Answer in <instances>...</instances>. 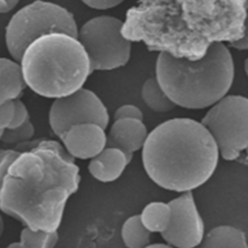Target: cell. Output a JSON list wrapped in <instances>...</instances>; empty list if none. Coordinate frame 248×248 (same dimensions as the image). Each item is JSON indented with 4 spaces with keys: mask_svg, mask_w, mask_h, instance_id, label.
I'll use <instances>...</instances> for the list:
<instances>
[{
    "mask_svg": "<svg viewBox=\"0 0 248 248\" xmlns=\"http://www.w3.org/2000/svg\"><path fill=\"white\" fill-rule=\"evenodd\" d=\"M229 47H232L237 50H247L248 49V9L246 13V17H245V22H244V33L243 36L234 42L227 44Z\"/></svg>",
    "mask_w": 248,
    "mask_h": 248,
    "instance_id": "cell-26",
    "label": "cell"
},
{
    "mask_svg": "<svg viewBox=\"0 0 248 248\" xmlns=\"http://www.w3.org/2000/svg\"><path fill=\"white\" fill-rule=\"evenodd\" d=\"M171 218L169 227L161 232L171 247L192 248L201 245L204 236V224L197 208L192 191L182 192L169 202Z\"/></svg>",
    "mask_w": 248,
    "mask_h": 248,
    "instance_id": "cell-10",
    "label": "cell"
},
{
    "mask_svg": "<svg viewBox=\"0 0 248 248\" xmlns=\"http://www.w3.org/2000/svg\"><path fill=\"white\" fill-rule=\"evenodd\" d=\"M21 151L15 148L1 149L0 151V180L5 176L10 166L18 158Z\"/></svg>",
    "mask_w": 248,
    "mask_h": 248,
    "instance_id": "cell-21",
    "label": "cell"
},
{
    "mask_svg": "<svg viewBox=\"0 0 248 248\" xmlns=\"http://www.w3.org/2000/svg\"><path fill=\"white\" fill-rule=\"evenodd\" d=\"M8 247L9 248H23V244H22V242L20 240H18L16 242L11 243L10 245H8Z\"/></svg>",
    "mask_w": 248,
    "mask_h": 248,
    "instance_id": "cell-29",
    "label": "cell"
},
{
    "mask_svg": "<svg viewBox=\"0 0 248 248\" xmlns=\"http://www.w3.org/2000/svg\"><path fill=\"white\" fill-rule=\"evenodd\" d=\"M35 129L30 118L16 128H5L0 130V140L8 144H17L27 141L34 136Z\"/></svg>",
    "mask_w": 248,
    "mask_h": 248,
    "instance_id": "cell-20",
    "label": "cell"
},
{
    "mask_svg": "<svg viewBox=\"0 0 248 248\" xmlns=\"http://www.w3.org/2000/svg\"><path fill=\"white\" fill-rule=\"evenodd\" d=\"M123 24L118 17L102 15L78 29V39L88 55L91 72L113 70L128 63L132 41L124 36Z\"/></svg>",
    "mask_w": 248,
    "mask_h": 248,
    "instance_id": "cell-8",
    "label": "cell"
},
{
    "mask_svg": "<svg viewBox=\"0 0 248 248\" xmlns=\"http://www.w3.org/2000/svg\"><path fill=\"white\" fill-rule=\"evenodd\" d=\"M28 118H30L28 110L19 98L15 99V115L11 125L8 128H16L23 124Z\"/></svg>",
    "mask_w": 248,
    "mask_h": 248,
    "instance_id": "cell-24",
    "label": "cell"
},
{
    "mask_svg": "<svg viewBox=\"0 0 248 248\" xmlns=\"http://www.w3.org/2000/svg\"><path fill=\"white\" fill-rule=\"evenodd\" d=\"M122 118H135V119H143L142 111L134 105H123L119 107L113 114V119H122Z\"/></svg>",
    "mask_w": 248,
    "mask_h": 248,
    "instance_id": "cell-23",
    "label": "cell"
},
{
    "mask_svg": "<svg viewBox=\"0 0 248 248\" xmlns=\"http://www.w3.org/2000/svg\"><path fill=\"white\" fill-rule=\"evenodd\" d=\"M244 72H245V74H246V76L248 78V57L244 61Z\"/></svg>",
    "mask_w": 248,
    "mask_h": 248,
    "instance_id": "cell-30",
    "label": "cell"
},
{
    "mask_svg": "<svg viewBox=\"0 0 248 248\" xmlns=\"http://www.w3.org/2000/svg\"><path fill=\"white\" fill-rule=\"evenodd\" d=\"M213 137L220 156L248 164V98L226 95L209 108L201 121Z\"/></svg>",
    "mask_w": 248,
    "mask_h": 248,
    "instance_id": "cell-7",
    "label": "cell"
},
{
    "mask_svg": "<svg viewBox=\"0 0 248 248\" xmlns=\"http://www.w3.org/2000/svg\"><path fill=\"white\" fill-rule=\"evenodd\" d=\"M218 146L197 120L178 117L166 120L148 133L142 147V164L149 178L161 188L192 191L214 173Z\"/></svg>",
    "mask_w": 248,
    "mask_h": 248,
    "instance_id": "cell-3",
    "label": "cell"
},
{
    "mask_svg": "<svg viewBox=\"0 0 248 248\" xmlns=\"http://www.w3.org/2000/svg\"><path fill=\"white\" fill-rule=\"evenodd\" d=\"M108 121L107 108L101 99L83 86L69 95L56 98L48 112L49 126L58 138L76 124L91 122L107 129Z\"/></svg>",
    "mask_w": 248,
    "mask_h": 248,
    "instance_id": "cell-9",
    "label": "cell"
},
{
    "mask_svg": "<svg viewBox=\"0 0 248 248\" xmlns=\"http://www.w3.org/2000/svg\"><path fill=\"white\" fill-rule=\"evenodd\" d=\"M15 115V100H7L0 103V130L8 128Z\"/></svg>",
    "mask_w": 248,
    "mask_h": 248,
    "instance_id": "cell-22",
    "label": "cell"
},
{
    "mask_svg": "<svg viewBox=\"0 0 248 248\" xmlns=\"http://www.w3.org/2000/svg\"><path fill=\"white\" fill-rule=\"evenodd\" d=\"M97 123L76 124L60 137L67 151L78 159H91L107 146V134Z\"/></svg>",
    "mask_w": 248,
    "mask_h": 248,
    "instance_id": "cell-11",
    "label": "cell"
},
{
    "mask_svg": "<svg viewBox=\"0 0 248 248\" xmlns=\"http://www.w3.org/2000/svg\"><path fill=\"white\" fill-rule=\"evenodd\" d=\"M247 9L248 0H138L122 32L150 51L196 60L214 43L239 40Z\"/></svg>",
    "mask_w": 248,
    "mask_h": 248,
    "instance_id": "cell-1",
    "label": "cell"
},
{
    "mask_svg": "<svg viewBox=\"0 0 248 248\" xmlns=\"http://www.w3.org/2000/svg\"><path fill=\"white\" fill-rule=\"evenodd\" d=\"M86 6L95 10H108L120 5L125 0H81Z\"/></svg>",
    "mask_w": 248,
    "mask_h": 248,
    "instance_id": "cell-25",
    "label": "cell"
},
{
    "mask_svg": "<svg viewBox=\"0 0 248 248\" xmlns=\"http://www.w3.org/2000/svg\"><path fill=\"white\" fill-rule=\"evenodd\" d=\"M20 0H0V12L2 14L12 11Z\"/></svg>",
    "mask_w": 248,
    "mask_h": 248,
    "instance_id": "cell-27",
    "label": "cell"
},
{
    "mask_svg": "<svg viewBox=\"0 0 248 248\" xmlns=\"http://www.w3.org/2000/svg\"><path fill=\"white\" fill-rule=\"evenodd\" d=\"M156 78L176 106L188 109L212 107L228 95L234 78V64L226 43L212 44L196 60L161 51Z\"/></svg>",
    "mask_w": 248,
    "mask_h": 248,
    "instance_id": "cell-4",
    "label": "cell"
},
{
    "mask_svg": "<svg viewBox=\"0 0 248 248\" xmlns=\"http://www.w3.org/2000/svg\"><path fill=\"white\" fill-rule=\"evenodd\" d=\"M151 232L143 225L140 214L129 217L121 228V237L129 248H143L150 243Z\"/></svg>",
    "mask_w": 248,
    "mask_h": 248,
    "instance_id": "cell-18",
    "label": "cell"
},
{
    "mask_svg": "<svg viewBox=\"0 0 248 248\" xmlns=\"http://www.w3.org/2000/svg\"><path fill=\"white\" fill-rule=\"evenodd\" d=\"M126 154L116 147L106 146L99 154L91 158L88 164L90 174L101 182L116 180L129 164Z\"/></svg>",
    "mask_w": 248,
    "mask_h": 248,
    "instance_id": "cell-13",
    "label": "cell"
},
{
    "mask_svg": "<svg viewBox=\"0 0 248 248\" xmlns=\"http://www.w3.org/2000/svg\"><path fill=\"white\" fill-rule=\"evenodd\" d=\"M26 86L20 62L2 57L0 59V103L19 98Z\"/></svg>",
    "mask_w": 248,
    "mask_h": 248,
    "instance_id": "cell-14",
    "label": "cell"
},
{
    "mask_svg": "<svg viewBox=\"0 0 248 248\" xmlns=\"http://www.w3.org/2000/svg\"><path fill=\"white\" fill-rule=\"evenodd\" d=\"M20 64L27 86L46 98H59L81 88L92 73L88 55L77 37L51 33L25 49Z\"/></svg>",
    "mask_w": 248,
    "mask_h": 248,
    "instance_id": "cell-5",
    "label": "cell"
},
{
    "mask_svg": "<svg viewBox=\"0 0 248 248\" xmlns=\"http://www.w3.org/2000/svg\"><path fill=\"white\" fill-rule=\"evenodd\" d=\"M148 136L147 129L142 120L135 118H122L114 120L107 134V146L122 150L129 162L133 153L142 148Z\"/></svg>",
    "mask_w": 248,
    "mask_h": 248,
    "instance_id": "cell-12",
    "label": "cell"
},
{
    "mask_svg": "<svg viewBox=\"0 0 248 248\" xmlns=\"http://www.w3.org/2000/svg\"><path fill=\"white\" fill-rule=\"evenodd\" d=\"M57 32L78 38L74 15L56 3L36 0L12 16L5 29V43L12 58L20 62L29 45L42 36Z\"/></svg>",
    "mask_w": 248,
    "mask_h": 248,
    "instance_id": "cell-6",
    "label": "cell"
},
{
    "mask_svg": "<svg viewBox=\"0 0 248 248\" xmlns=\"http://www.w3.org/2000/svg\"><path fill=\"white\" fill-rule=\"evenodd\" d=\"M140 218L143 225L151 232H163L170 225L171 218V208L169 202H153L146 204Z\"/></svg>",
    "mask_w": 248,
    "mask_h": 248,
    "instance_id": "cell-17",
    "label": "cell"
},
{
    "mask_svg": "<svg viewBox=\"0 0 248 248\" xmlns=\"http://www.w3.org/2000/svg\"><path fill=\"white\" fill-rule=\"evenodd\" d=\"M203 248H248L244 232L230 225H220L204 233L201 243Z\"/></svg>",
    "mask_w": 248,
    "mask_h": 248,
    "instance_id": "cell-15",
    "label": "cell"
},
{
    "mask_svg": "<svg viewBox=\"0 0 248 248\" xmlns=\"http://www.w3.org/2000/svg\"><path fill=\"white\" fill-rule=\"evenodd\" d=\"M19 240L22 242L23 248H51L58 241V233L57 231L33 230L25 226L20 232Z\"/></svg>",
    "mask_w": 248,
    "mask_h": 248,
    "instance_id": "cell-19",
    "label": "cell"
},
{
    "mask_svg": "<svg viewBox=\"0 0 248 248\" xmlns=\"http://www.w3.org/2000/svg\"><path fill=\"white\" fill-rule=\"evenodd\" d=\"M0 180L1 210L33 230L57 231L67 200L78 189L79 168L63 143L29 140Z\"/></svg>",
    "mask_w": 248,
    "mask_h": 248,
    "instance_id": "cell-2",
    "label": "cell"
},
{
    "mask_svg": "<svg viewBox=\"0 0 248 248\" xmlns=\"http://www.w3.org/2000/svg\"><path fill=\"white\" fill-rule=\"evenodd\" d=\"M141 98L144 104L156 112H167L176 107L175 103L165 92L156 77L144 81L141 87Z\"/></svg>",
    "mask_w": 248,
    "mask_h": 248,
    "instance_id": "cell-16",
    "label": "cell"
},
{
    "mask_svg": "<svg viewBox=\"0 0 248 248\" xmlns=\"http://www.w3.org/2000/svg\"><path fill=\"white\" fill-rule=\"evenodd\" d=\"M147 247H165V248H169V247H171L169 243H149L147 245Z\"/></svg>",
    "mask_w": 248,
    "mask_h": 248,
    "instance_id": "cell-28",
    "label": "cell"
}]
</instances>
